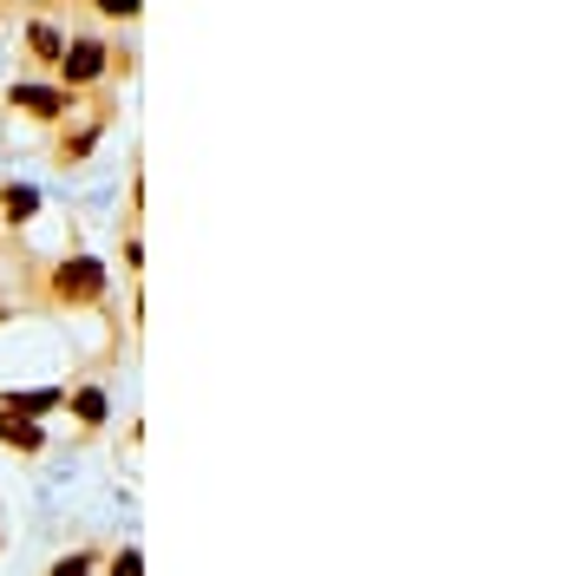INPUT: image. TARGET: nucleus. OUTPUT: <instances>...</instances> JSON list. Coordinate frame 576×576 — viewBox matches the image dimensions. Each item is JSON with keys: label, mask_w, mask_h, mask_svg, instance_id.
I'll return each instance as SVG.
<instances>
[{"label": "nucleus", "mask_w": 576, "mask_h": 576, "mask_svg": "<svg viewBox=\"0 0 576 576\" xmlns=\"http://www.w3.org/2000/svg\"><path fill=\"white\" fill-rule=\"evenodd\" d=\"M66 40H72V27L47 0H33V7H27V27H20V47H27V60L40 66V79H53V66L66 60Z\"/></svg>", "instance_id": "7ed1b4c3"}, {"label": "nucleus", "mask_w": 576, "mask_h": 576, "mask_svg": "<svg viewBox=\"0 0 576 576\" xmlns=\"http://www.w3.org/2000/svg\"><path fill=\"white\" fill-rule=\"evenodd\" d=\"M66 400H72V420H79L85 432L105 426V393H99V387H72Z\"/></svg>", "instance_id": "6e6552de"}, {"label": "nucleus", "mask_w": 576, "mask_h": 576, "mask_svg": "<svg viewBox=\"0 0 576 576\" xmlns=\"http://www.w3.org/2000/svg\"><path fill=\"white\" fill-rule=\"evenodd\" d=\"M7 112H20V119H40V125H60L66 112H79V99H72L60 79H40V72H27V79H13V85H7Z\"/></svg>", "instance_id": "f03ea898"}, {"label": "nucleus", "mask_w": 576, "mask_h": 576, "mask_svg": "<svg viewBox=\"0 0 576 576\" xmlns=\"http://www.w3.org/2000/svg\"><path fill=\"white\" fill-rule=\"evenodd\" d=\"M0 445L7 452H47V432H40V420H27V413H13V407H0Z\"/></svg>", "instance_id": "423d86ee"}, {"label": "nucleus", "mask_w": 576, "mask_h": 576, "mask_svg": "<svg viewBox=\"0 0 576 576\" xmlns=\"http://www.w3.org/2000/svg\"><path fill=\"white\" fill-rule=\"evenodd\" d=\"M33 210H40V197L27 184H7L0 191V223H33Z\"/></svg>", "instance_id": "1a4fd4ad"}, {"label": "nucleus", "mask_w": 576, "mask_h": 576, "mask_svg": "<svg viewBox=\"0 0 576 576\" xmlns=\"http://www.w3.org/2000/svg\"><path fill=\"white\" fill-rule=\"evenodd\" d=\"M47 7H79V0H47Z\"/></svg>", "instance_id": "f8f14e48"}, {"label": "nucleus", "mask_w": 576, "mask_h": 576, "mask_svg": "<svg viewBox=\"0 0 576 576\" xmlns=\"http://www.w3.org/2000/svg\"><path fill=\"white\" fill-rule=\"evenodd\" d=\"M105 72H112V40H105V33H72L66 60L53 66V79L66 85L72 99H92V92L105 85Z\"/></svg>", "instance_id": "f257e3e1"}, {"label": "nucleus", "mask_w": 576, "mask_h": 576, "mask_svg": "<svg viewBox=\"0 0 576 576\" xmlns=\"http://www.w3.org/2000/svg\"><path fill=\"white\" fill-rule=\"evenodd\" d=\"M47 288H53V301H66V308H99V301H105V269H99L92 256H66V263L47 276Z\"/></svg>", "instance_id": "20e7f679"}, {"label": "nucleus", "mask_w": 576, "mask_h": 576, "mask_svg": "<svg viewBox=\"0 0 576 576\" xmlns=\"http://www.w3.org/2000/svg\"><path fill=\"white\" fill-rule=\"evenodd\" d=\"M112 576H144V557H138V544H132V551H119V557H112Z\"/></svg>", "instance_id": "9b49d317"}, {"label": "nucleus", "mask_w": 576, "mask_h": 576, "mask_svg": "<svg viewBox=\"0 0 576 576\" xmlns=\"http://www.w3.org/2000/svg\"><path fill=\"white\" fill-rule=\"evenodd\" d=\"M92 564H99L92 551H66V557L53 564V576H92Z\"/></svg>", "instance_id": "9d476101"}, {"label": "nucleus", "mask_w": 576, "mask_h": 576, "mask_svg": "<svg viewBox=\"0 0 576 576\" xmlns=\"http://www.w3.org/2000/svg\"><path fill=\"white\" fill-rule=\"evenodd\" d=\"M92 20H105V27H138V13H144V0H79Z\"/></svg>", "instance_id": "0eeeda50"}, {"label": "nucleus", "mask_w": 576, "mask_h": 576, "mask_svg": "<svg viewBox=\"0 0 576 576\" xmlns=\"http://www.w3.org/2000/svg\"><path fill=\"white\" fill-rule=\"evenodd\" d=\"M105 119H112V105L99 99V105H92V119H85V125H72L66 138L53 144V157H60V164H79V157H85V151L99 144V132H105Z\"/></svg>", "instance_id": "39448f33"}]
</instances>
